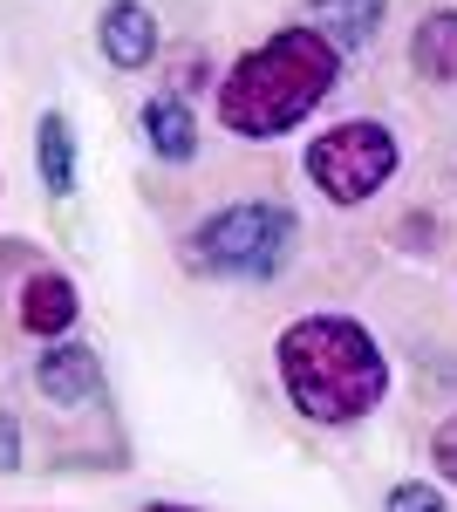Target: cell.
<instances>
[{
  "label": "cell",
  "instance_id": "obj_1",
  "mask_svg": "<svg viewBox=\"0 0 457 512\" xmlns=\"http://www.w3.org/2000/svg\"><path fill=\"white\" fill-rule=\"evenodd\" d=\"M342 82V48L314 28H280L260 48H246L219 82V123L246 144H273L294 123H307L328 89Z\"/></svg>",
  "mask_w": 457,
  "mask_h": 512
},
{
  "label": "cell",
  "instance_id": "obj_4",
  "mask_svg": "<svg viewBox=\"0 0 457 512\" xmlns=\"http://www.w3.org/2000/svg\"><path fill=\"white\" fill-rule=\"evenodd\" d=\"M396 130L376 117H355V123H335V130H321L314 144H307V178H314V192L328 198V205H362V198H376L389 178H396Z\"/></svg>",
  "mask_w": 457,
  "mask_h": 512
},
{
  "label": "cell",
  "instance_id": "obj_6",
  "mask_svg": "<svg viewBox=\"0 0 457 512\" xmlns=\"http://www.w3.org/2000/svg\"><path fill=\"white\" fill-rule=\"evenodd\" d=\"M76 321H82V294L62 267H28L21 274V287H14V328L28 342H62V335H76Z\"/></svg>",
  "mask_w": 457,
  "mask_h": 512
},
{
  "label": "cell",
  "instance_id": "obj_2",
  "mask_svg": "<svg viewBox=\"0 0 457 512\" xmlns=\"http://www.w3.org/2000/svg\"><path fill=\"white\" fill-rule=\"evenodd\" d=\"M280 390L307 424H362L389 396V362L376 335L348 315H301L280 328L273 342Z\"/></svg>",
  "mask_w": 457,
  "mask_h": 512
},
{
  "label": "cell",
  "instance_id": "obj_14",
  "mask_svg": "<svg viewBox=\"0 0 457 512\" xmlns=\"http://www.w3.org/2000/svg\"><path fill=\"white\" fill-rule=\"evenodd\" d=\"M430 458H437V472L457 485V417H444V424H437V437H430Z\"/></svg>",
  "mask_w": 457,
  "mask_h": 512
},
{
  "label": "cell",
  "instance_id": "obj_7",
  "mask_svg": "<svg viewBox=\"0 0 457 512\" xmlns=\"http://www.w3.org/2000/svg\"><path fill=\"white\" fill-rule=\"evenodd\" d=\"M157 14L144 0H103V14H96V48H103V62L123 69V76H137V69H151L157 62Z\"/></svg>",
  "mask_w": 457,
  "mask_h": 512
},
{
  "label": "cell",
  "instance_id": "obj_15",
  "mask_svg": "<svg viewBox=\"0 0 457 512\" xmlns=\"http://www.w3.org/2000/svg\"><path fill=\"white\" fill-rule=\"evenodd\" d=\"M144 512H198V506H171V499H157V506H144Z\"/></svg>",
  "mask_w": 457,
  "mask_h": 512
},
{
  "label": "cell",
  "instance_id": "obj_9",
  "mask_svg": "<svg viewBox=\"0 0 457 512\" xmlns=\"http://www.w3.org/2000/svg\"><path fill=\"white\" fill-rule=\"evenodd\" d=\"M35 171H41V185H48V198H76L82 151H76V123L62 117V110H41V123H35Z\"/></svg>",
  "mask_w": 457,
  "mask_h": 512
},
{
  "label": "cell",
  "instance_id": "obj_3",
  "mask_svg": "<svg viewBox=\"0 0 457 512\" xmlns=\"http://www.w3.org/2000/svg\"><path fill=\"white\" fill-rule=\"evenodd\" d=\"M301 246V219L287 198H239L205 212L185 233V260L212 280H273Z\"/></svg>",
  "mask_w": 457,
  "mask_h": 512
},
{
  "label": "cell",
  "instance_id": "obj_12",
  "mask_svg": "<svg viewBox=\"0 0 457 512\" xmlns=\"http://www.w3.org/2000/svg\"><path fill=\"white\" fill-rule=\"evenodd\" d=\"M382 512H451V506L437 499V485H423V478H403V485H389Z\"/></svg>",
  "mask_w": 457,
  "mask_h": 512
},
{
  "label": "cell",
  "instance_id": "obj_11",
  "mask_svg": "<svg viewBox=\"0 0 457 512\" xmlns=\"http://www.w3.org/2000/svg\"><path fill=\"white\" fill-rule=\"evenodd\" d=\"M410 69L423 82H457V7L423 14L417 35H410Z\"/></svg>",
  "mask_w": 457,
  "mask_h": 512
},
{
  "label": "cell",
  "instance_id": "obj_10",
  "mask_svg": "<svg viewBox=\"0 0 457 512\" xmlns=\"http://www.w3.org/2000/svg\"><path fill=\"white\" fill-rule=\"evenodd\" d=\"M307 14H314V35H328L335 48H369L382 35L389 0H307Z\"/></svg>",
  "mask_w": 457,
  "mask_h": 512
},
{
  "label": "cell",
  "instance_id": "obj_13",
  "mask_svg": "<svg viewBox=\"0 0 457 512\" xmlns=\"http://www.w3.org/2000/svg\"><path fill=\"white\" fill-rule=\"evenodd\" d=\"M28 465V437H21V417L0 403V478H14Z\"/></svg>",
  "mask_w": 457,
  "mask_h": 512
},
{
  "label": "cell",
  "instance_id": "obj_5",
  "mask_svg": "<svg viewBox=\"0 0 457 512\" xmlns=\"http://www.w3.org/2000/svg\"><path fill=\"white\" fill-rule=\"evenodd\" d=\"M28 383H35V396L55 410V417H89V410H103V396H110L103 355H96V342H82V335L41 342Z\"/></svg>",
  "mask_w": 457,
  "mask_h": 512
},
{
  "label": "cell",
  "instance_id": "obj_8",
  "mask_svg": "<svg viewBox=\"0 0 457 512\" xmlns=\"http://www.w3.org/2000/svg\"><path fill=\"white\" fill-rule=\"evenodd\" d=\"M137 123H144V144H151L157 164H191V158H198V117H191V103L178 96V89L144 96Z\"/></svg>",
  "mask_w": 457,
  "mask_h": 512
}]
</instances>
